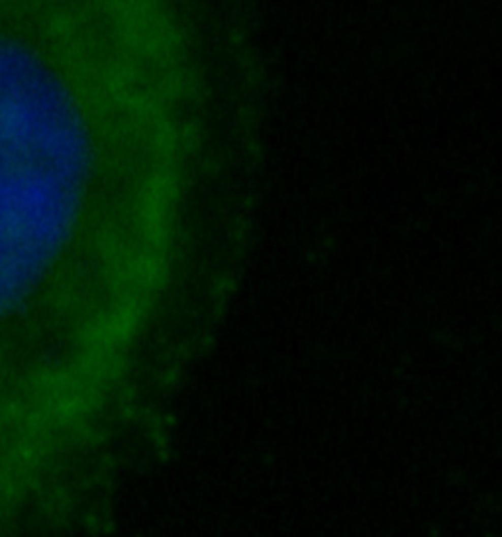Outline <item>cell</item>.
I'll return each instance as SVG.
<instances>
[{
  "label": "cell",
  "instance_id": "obj_1",
  "mask_svg": "<svg viewBox=\"0 0 502 537\" xmlns=\"http://www.w3.org/2000/svg\"><path fill=\"white\" fill-rule=\"evenodd\" d=\"M220 0H0V408L186 316L261 204Z\"/></svg>",
  "mask_w": 502,
  "mask_h": 537
}]
</instances>
